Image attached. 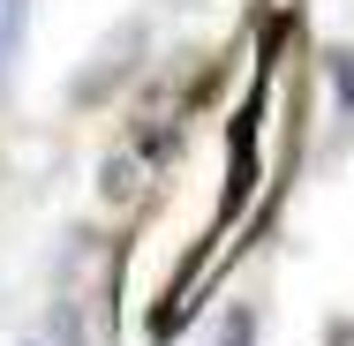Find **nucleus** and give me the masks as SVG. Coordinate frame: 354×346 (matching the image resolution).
<instances>
[{"label":"nucleus","mask_w":354,"mask_h":346,"mask_svg":"<svg viewBox=\"0 0 354 346\" xmlns=\"http://www.w3.org/2000/svg\"><path fill=\"white\" fill-rule=\"evenodd\" d=\"M23 30H30V0H0V83L15 75V53H23Z\"/></svg>","instance_id":"1"},{"label":"nucleus","mask_w":354,"mask_h":346,"mask_svg":"<svg viewBox=\"0 0 354 346\" xmlns=\"http://www.w3.org/2000/svg\"><path fill=\"white\" fill-rule=\"evenodd\" d=\"M218 346H257V316H249V309H234V316H226V331H218Z\"/></svg>","instance_id":"2"},{"label":"nucleus","mask_w":354,"mask_h":346,"mask_svg":"<svg viewBox=\"0 0 354 346\" xmlns=\"http://www.w3.org/2000/svg\"><path fill=\"white\" fill-rule=\"evenodd\" d=\"M332 83H339V106L354 113V53H332Z\"/></svg>","instance_id":"3"}]
</instances>
